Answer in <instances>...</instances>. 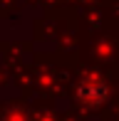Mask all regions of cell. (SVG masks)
Wrapping results in <instances>:
<instances>
[{"label": "cell", "mask_w": 119, "mask_h": 121, "mask_svg": "<svg viewBox=\"0 0 119 121\" xmlns=\"http://www.w3.org/2000/svg\"><path fill=\"white\" fill-rule=\"evenodd\" d=\"M79 96L84 99L87 104H102L104 101V96H107V89H104V84H84L82 89H79Z\"/></svg>", "instance_id": "obj_1"}]
</instances>
